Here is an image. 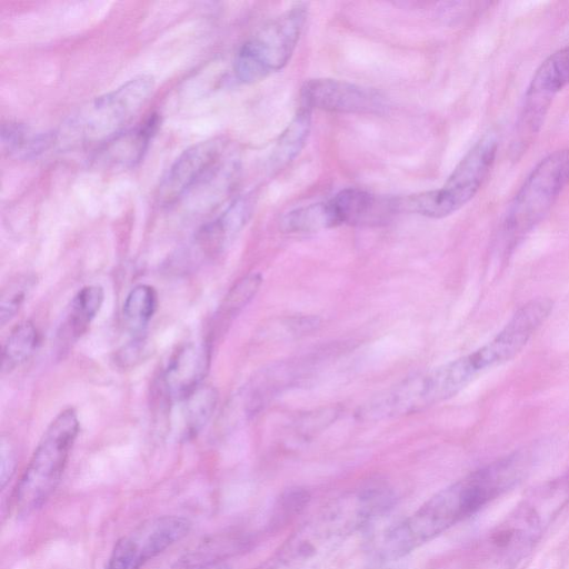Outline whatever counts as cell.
<instances>
[{
    "label": "cell",
    "instance_id": "cell-21",
    "mask_svg": "<svg viewBox=\"0 0 569 569\" xmlns=\"http://www.w3.org/2000/svg\"><path fill=\"white\" fill-rule=\"evenodd\" d=\"M158 307V295L149 284H138L128 293L123 303L127 321L136 328H142L153 317Z\"/></svg>",
    "mask_w": 569,
    "mask_h": 569
},
{
    "label": "cell",
    "instance_id": "cell-25",
    "mask_svg": "<svg viewBox=\"0 0 569 569\" xmlns=\"http://www.w3.org/2000/svg\"><path fill=\"white\" fill-rule=\"evenodd\" d=\"M371 569H407V566L403 560L375 556L371 562Z\"/></svg>",
    "mask_w": 569,
    "mask_h": 569
},
{
    "label": "cell",
    "instance_id": "cell-12",
    "mask_svg": "<svg viewBox=\"0 0 569 569\" xmlns=\"http://www.w3.org/2000/svg\"><path fill=\"white\" fill-rule=\"evenodd\" d=\"M327 202L335 226L378 224L401 210L400 199L378 198L359 188H346Z\"/></svg>",
    "mask_w": 569,
    "mask_h": 569
},
{
    "label": "cell",
    "instance_id": "cell-16",
    "mask_svg": "<svg viewBox=\"0 0 569 569\" xmlns=\"http://www.w3.org/2000/svg\"><path fill=\"white\" fill-rule=\"evenodd\" d=\"M103 299V289L98 284L84 286L76 293L59 331L62 343L81 337L99 312Z\"/></svg>",
    "mask_w": 569,
    "mask_h": 569
},
{
    "label": "cell",
    "instance_id": "cell-18",
    "mask_svg": "<svg viewBox=\"0 0 569 569\" xmlns=\"http://www.w3.org/2000/svg\"><path fill=\"white\" fill-rule=\"evenodd\" d=\"M311 111L300 106L295 118L280 134L270 159L272 169H282L300 153L310 132Z\"/></svg>",
    "mask_w": 569,
    "mask_h": 569
},
{
    "label": "cell",
    "instance_id": "cell-15",
    "mask_svg": "<svg viewBox=\"0 0 569 569\" xmlns=\"http://www.w3.org/2000/svg\"><path fill=\"white\" fill-rule=\"evenodd\" d=\"M218 393L210 386H200L187 397L172 402V427L183 439L194 437L210 420Z\"/></svg>",
    "mask_w": 569,
    "mask_h": 569
},
{
    "label": "cell",
    "instance_id": "cell-9",
    "mask_svg": "<svg viewBox=\"0 0 569 569\" xmlns=\"http://www.w3.org/2000/svg\"><path fill=\"white\" fill-rule=\"evenodd\" d=\"M224 142L210 139L186 149L170 166L158 187V200L162 206L179 201L190 189L203 180L217 167Z\"/></svg>",
    "mask_w": 569,
    "mask_h": 569
},
{
    "label": "cell",
    "instance_id": "cell-6",
    "mask_svg": "<svg viewBox=\"0 0 569 569\" xmlns=\"http://www.w3.org/2000/svg\"><path fill=\"white\" fill-rule=\"evenodd\" d=\"M190 527V521L181 516L149 519L116 542L106 569H141L180 541Z\"/></svg>",
    "mask_w": 569,
    "mask_h": 569
},
{
    "label": "cell",
    "instance_id": "cell-1",
    "mask_svg": "<svg viewBox=\"0 0 569 569\" xmlns=\"http://www.w3.org/2000/svg\"><path fill=\"white\" fill-rule=\"evenodd\" d=\"M523 470V458L513 455L456 481L429 498L411 516L386 530L376 555L403 560L408 553L511 488Z\"/></svg>",
    "mask_w": 569,
    "mask_h": 569
},
{
    "label": "cell",
    "instance_id": "cell-8",
    "mask_svg": "<svg viewBox=\"0 0 569 569\" xmlns=\"http://www.w3.org/2000/svg\"><path fill=\"white\" fill-rule=\"evenodd\" d=\"M301 106L342 113H381L387 104L373 89L337 79H311L301 89Z\"/></svg>",
    "mask_w": 569,
    "mask_h": 569
},
{
    "label": "cell",
    "instance_id": "cell-17",
    "mask_svg": "<svg viewBox=\"0 0 569 569\" xmlns=\"http://www.w3.org/2000/svg\"><path fill=\"white\" fill-rule=\"evenodd\" d=\"M56 140L54 133L37 132L18 122L3 123L1 129L3 150L17 159L36 158L49 149Z\"/></svg>",
    "mask_w": 569,
    "mask_h": 569
},
{
    "label": "cell",
    "instance_id": "cell-23",
    "mask_svg": "<svg viewBox=\"0 0 569 569\" xmlns=\"http://www.w3.org/2000/svg\"><path fill=\"white\" fill-rule=\"evenodd\" d=\"M33 283L34 279L29 276L18 277L9 282L7 288L2 290L0 301L1 326H4L16 316L33 287Z\"/></svg>",
    "mask_w": 569,
    "mask_h": 569
},
{
    "label": "cell",
    "instance_id": "cell-14",
    "mask_svg": "<svg viewBox=\"0 0 569 569\" xmlns=\"http://www.w3.org/2000/svg\"><path fill=\"white\" fill-rule=\"evenodd\" d=\"M253 201L249 196L236 199L220 216L206 223L197 233L203 252L213 254L226 248L250 219Z\"/></svg>",
    "mask_w": 569,
    "mask_h": 569
},
{
    "label": "cell",
    "instance_id": "cell-4",
    "mask_svg": "<svg viewBox=\"0 0 569 569\" xmlns=\"http://www.w3.org/2000/svg\"><path fill=\"white\" fill-rule=\"evenodd\" d=\"M307 6L299 2L264 24L238 50L233 70L237 79L253 83L281 70L290 60L305 22Z\"/></svg>",
    "mask_w": 569,
    "mask_h": 569
},
{
    "label": "cell",
    "instance_id": "cell-13",
    "mask_svg": "<svg viewBox=\"0 0 569 569\" xmlns=\"http://www.w3.org/2000/svg\"><path fill=\"white\" fill-rule=\"evenodd\" d=\"M158 126V114L151 113L136 127L123 130L98 147L94 162L108 170L134 167L143 158Z\"/></svg>",
    "mask_w": 569,
    "mask_h": 569
},
{
    "label": "cell",
    "instance_id": "cell-24",
    "mask_svg": "<svg viewBox=\"0 0 569 569\" xmlns=\"http://www.w3.org/2000/svg\"><path fill=\"white\" fill-rule=\"evenodd\" d=\"M308 499V493L305 491L293 490L286 493L281 498L278 516H280V518L292 517L306 506Z\"/></svg>",
    "mask_w": 569,
    "mask_h": 569
},
{
    "label": "cell",
    "instance_id": "cell-7",
    "mask_svg": "<svg viewBox=\"0 0 569 569\" xmlns=\"http://www.w3.org/2000/svg\"><path fill=\"white\" fill-rule=\"evenodd\" d=\"M568 83L569 46L549 56L536 70L518 122L519 146L539 131L552 98Z\"/></svg>",
    "mask_w": 569,
    "mask_h": 569
},
{
    "label": "cell",
    "instance_id": "cell-10",
    "mask_svg": "<svg viewBox=\"0 0 569 569\" xmlns=\"http://www.w3.org/2000/svg\"><path fill=\"white\" fill-rule=\"evenodd\" d=\"M497 147L493 136L482 137L460 160L443 187L438 189L448 216L479 191L493 164Z\"/></svg>",
    "mask_w": 569,
    "mask_h": 569
},
{
    "label": "cell",
    "instance_id": "cell-5",
    "mask_svg": "<svg viewBox=\"0 0 569 569\" xmlns=\"http://www.w3.org/2000/svg\"><path fill=\"white\" fill-rule=\"evenodd\" d=\"M569 183V149L543 158L530 172L515 196L506 216L503 232L515 243L548 213Z\"/></svg>",
    "mask_w": 569,
    "mask_h": 569
},
{
    "label": "cell",
    "instance_id": "cell-22",
    "mask_svg": "<svg viewBox=\"0 0 569 569\" xmlns=\"http://www.w3.org/2000/svg\"><path fill=\"white\" fill-rule=\"evenodd\" d=\"M261 276L251 273L239 280L227 293L220 307L222 317L237 315L256 295L260 284Z\"/></svg>",
    "mask_w": 569,
    "mask_h": 569
},
{
    "label": "cell",
    "instance_id": "cell-11",
    "mask_svg": "<svg viewBox=\"0 0 569 569\" xmlns=\"http://www.w3.org/2000/svg\"><path fill=\"white\" fill-rule=\"evenodd\" d=\"M210 356L207 342H189L171 356L162 373V389L171 403L202 386L209 370Z\"/></svg>",
    "mask_w": 569,
    "mask_h": 569
},
{
    "label": "cell",
    "instance_id": "cell-19",
    "mask_svg": "<svg viewBox=\"0 0 569 569\" xmlns=\"http://www.w3.org/2000/svg\"><path fill=\"white\" fill-rule=\"evenodd\" d=\"M39 333L27 320L17 325L9 333L2 349V370L9 371L26 362L36 351Z\"/></svg>",
    "mask_w": 569,
    "mask_h": 569
},
{
    "label": "cell",
    "instance_id": "cell-26",
    "mask_svg": "<svg viewBox=\"0 0 569 569\" xmlns=\"http://www.w3.org/2000/svg\"><path fill=\"white\" fill-rule=\"evenodd\" d=\"M12 468H13L12 453H10L9 450L6 451V448L2 445V450H1V481H2V486L7 481L6 479L8 477H10L9 475L11 473Z\"/></svg>",
    "mask_w": 569,
    "mask_h": 569
},
{
    "label": "cell",
    "instance_id": "cell-2",
    "mask_svg": "<svg viewBox=\"0 0 569 569\" xmlns=\"http://www.w3.org/2000/svg\"><path fill=\"white\" fill-rule=\"evenodd\" d=\"M154 88L150 74H139L94 98L69 118L57 139L66 147L102 146L123 131L124 126L149 100Z\"/></svg>",
    "mask_w": 569,
    "mask_h": 569
},
{
    "label": "cell",
    "instance_id": "cell-20",
    "mask_svg": "<svg viewBox=\"0 0 569 569\" xmlns=\"http://www.w3.org/2000/svg\"><path fill=\"white\" fill-rule=\"evenodd\" d=\"M280 227L284 232L297 233L312 232L336 226L326 201L290 210L282 217Z\"/></svg>",
    "mask_w": 569,
    "mask_h": 569
},
{
    "label": "cell",
    "instance_id": "cell-3",
    "mask_svg": "<svg viewBox=\"0 0 569 569\" xmlns=\"http://www.w3.org/2000/svg\"><path fill=\"white\" fill-rule=\"evenodd\" d=\"M79 433L73 409L62 410L48 426L12 495L19 515L41 508L58 487Z\"/></svg>",
    "mask_w": 569,
    "mask_h": 569
}]
</instances>
